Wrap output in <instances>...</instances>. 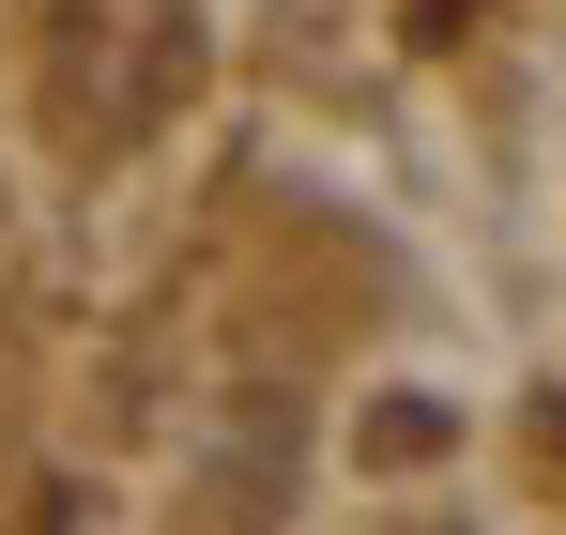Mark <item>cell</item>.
Listing matches in <instances>:
<instances>
[{
    "label": "cell",
    "mask_w": 566,
    "mask_h": 535,
    "mask_svg": "<svg viewBox=\"0 0 566 535\" xmlns=\"http://www.w3.org/2000/svg\"><path fill=\"white\" fill-rule=\"evenodd\" d=\"M185 77H199L185 0H62V107L93 138H138L154 107H185Z\"/></svg>",
    "instance_id": "cell-1"
}]
</instances>
